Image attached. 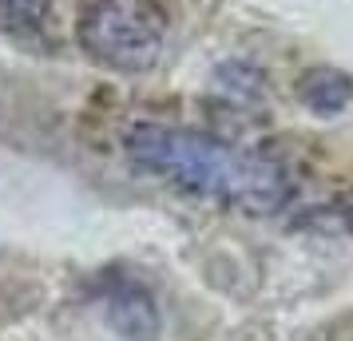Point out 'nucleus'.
<instances>
[{
    "instance_id": "f257e3e1",
    "label": "nucleus",
    "mask_w": 353,
    "mask_h": 341,
    "mask_svg": "<svg viewBox=\"0 0 353 341\" xmlns=\"http://www.w3.org/2000/svg\"><path fill=\"white\" fill-rule=\"evenodd\" d=\"M123 147L139 171L187 195L239 207L246 214H274L290 203V175L282 163L262 151L219 139L210 131L135 123L123 135Z\"/></svg>"
},
{
    "instance_id": "f03ea898",
    "label": "nucleus",
    "mask_w": 353,
    "mask_h": 341,
    "mask_svg": "<svg viewBox=\"0 0 353 341\" xmlns=\"http://www.w3.org/2000/svg\"><path fill=\"white\" fill-rule=\"evenodd\" d=\"M80 48L123 76L151 72L167 48V12L159 0H88L80 12Z\"/></svg>"
},
{
    "instance_id": "7ed1b4c3",
    "label": "nucleus",
    "mask_w": 353,
    "mask_h": 341,
    "mask_svg": "<svg viewBox=\"0 0 353 341\" xmlns=\"http://www.w3.org/2000/svg\"><path fill=\"white\" fill-rule=\"evenodd\" d=\"M56 0H0V32L17 40H36L48 32Z\"/></svg>"
}]
</instances>
